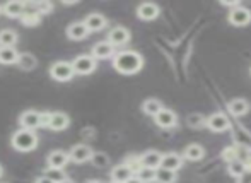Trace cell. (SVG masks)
I'll use <instances>...</instances> for the list:
<instances>
[{"label": "cell", "mask_w": 251, "mask_h": 183, "mask_svg": "<svg viewBox=\"0 0 251 183\" xmlns=\"http://www.w3.org/2000/svg\"><path fill=\"white\" fill-rule=\"evenodd\" d=\"M227 19L232 26H246V24L251 23V10L239 3L238 7H234V9L229 10Z\"/></svg>", "instance_id": "4"}, {"label": "cell", "mask_w": 251, "mask_h": 183, "mask_svg": "<svg viewBox=\"0 0 251 183\" xmlns=\"http://www.w3.org/2000/svg\"><path fill=\"white\" fill-rule=\"evenodd\" d=\"M243 164H245V170L246 171H251V154L248 157H246V159H243Z\"/></svg>", "instance_id": "36"}, {"label": "cell", "mask_w": 251, "mask_h": 183, "mask_svg": "<svg viewBox=\"0 0 251 183\" xmlns=\"http://www.w3.org/2000/svg\"><path fill=\"white\" fill-rule=\"evenodd\" d=\"M159 12H161V9L154 2H144L137 7V16L142 21H154L159 16Z\"/></svg>", "instance_id": "10"}, {"label": "cell", "mask_w": 251, "mask_h": 183, "mask_svg": "<svg viewBox=\"0 0 251 183\" xmlns=\"http://www.w3.org/2000/svg\"><path fill=\"white\" fill-rule=\"evenodd\" d=\"M130 41V31L123 26H116L109 31L108 34V43H111L113 47H122Z\"/></svg>", "instance_id": "8"}, {"label": "cell", "mask_w": 251, "mask_h": 183, "mask_svg": "<svg viewBox=\"0 0 251 183\" xmlns=\"http://www.w3.org/2000/svg\"><path fill=\"white\" fill-rule=\"evenodd\" d=\"M0 12H2V7H0Z\"/></svg>", "instance_id": "42"}, {"label": "cell", "mask_w": 251, "mask_h": 183, "mask_svg": "<svg viewBox=\"0 0 251 183\" xmlns=\"http://www.w3.org/2000/svg\"><path fill=\"white\" fill-rule=\"evenodd\" d=\"M36 58L31 53H19V58H17V65L23 70H33L36 67Z\"/></svg>", "instance_id": "27"}, {"label": "cell", "mask_w": 251, "mask_h": 183, "mask_svg": "<svg viewBox=\"0 0 251 183\" xmlns=\"http://www.w3.org/2000/svg\"><path fill=\"white\" fill-rule=\"evenodd\" d=\"M162 103L159 100H154V98H151V100H146L142 105V110L146 115H151V117H155V115L159 113V111L162 110Z\"/></svg>", "instance_id": "25"}, {"label": "cell", "mask_w": 251, "mask_h": 183, "mask_svg": "<svg viewBox=\"0 0 251 183\" xmlns=\"http://www.w3.org/2000/svg\"><path fill=\"white\" fill-rule=\"evenodd\" d=\"M106 23H108V21H106V17L102 16V14H98V12L89 14V16L86 17V21H84V24H86V27L89 29V33H91V31L104 29Z\"/></svg>", "instance_id": "15"}, {"label": "cell", "mask_w": 251, "mask_h": 183, "mask_svg": "<svg viewBox=\"0 0 251 183\" xmlns=\"http://www.w3.org/2000/svg\"><path fill=\"white\" fill-rule=\"evenodd\" d=\"M91 156H93V149L89 146L77 144L70 149L69 159L74 161V163H86V161H91Z\"/></svg>", "instance_id": "9"}, {"label": "cell", "mask_w": 251, "mask_h": 183, "mask_svg": "<svg viewBox=\"0 0 251 183\" xmlns=\"http://www.w3.org/2000/svg\"><path fill=\"white\" fill-rule=\"evenodd\" d=\"M111 183H118V182H111Z\"/></svg>", "instance_id": "43"}, {"label": "cell", "mask_w": 251, "mask_h": 183, "mask_svg": "<svg viewBox=\"0 0 251 183\" xmlns=\"http://www.w3.org/2000/svg\"><path fill=\"white\" fill-rule=\"evenodd\" d=\"M115 55V47L108 41H100L93 47V55L91 57L94 60H106V58H111Z\"/></svg>", "instance_id": "11"}, {"label": "cell", "mask_w": 251, "mask_h": 183, "mask_svg": "<svg viewBox=\"0 0 251 183\" xmlns=\"http://www.w3.org/2000/svg\"><path fill=\"white\" fill-rule=\"evenodd\" d=\"M227 111L232 117H245L250 111V103L243 98H236L227 103Z\"/></svg>", "instance_id": "13"}, {"label": "cell", "mask_w": 251, "mask_h": 183, "mask_svg": "<svg viewBox=\"0 0 251 183\" xmlns=\"http://www.w3.org/2000/svg\"><path fill=\"white\" fill-rule=\"evenodd\" d=\"M87 34H89V29H87L84 23H74L67 27V36L74 41L84 40V38H87Z\"/></svg>", "instance_id": "16"}, {"label": "cell", "mask_w": 251, "mask_h": 183, "mask_svg": "<svg viewBox=\"0 0 251 183\" xmlns=\"http://www.w3.org/2000/svg\"><path fill=\"white\" fill-rule=\"evenodd\" d=\"M132 177H133L132 170H130L126 164H118V166H115L111 171L113 182H118V183H125L128 178H132Z\"/></svg>", "instance_id": "21"}, {"label": "cell", "mask_w": 251, "mask_h": 183, "mask_svg": "<svg viewBox=\"0 0 251 183\" xmlns=\"http://www.w3.org/2000/svg\"><path fill=\"white\" fill-rule=\"evenodd\" d=\"M53 10V3L51 2H36V12L40 14H50Z\"/></svg>", "instance_id": "35"}, {"label": "cell", "mask_w": 251, "mask_h": 183, "mask_svg": "<svg viewBox=\"0 0 251 183\" xmlns=\"http://www.w3.org/2000/svg\"><path fill=\"white\" fill-rule=\"evenodd\" d=\"M74 74H79V76H87V74H93L98 67V60H94L91 55H80L77 57L72 63Z\"/></svg>", "instance_id": "3"}, {"label": "cell", "mask_w": 251, "mask_h": 183, "mask_svg": "<svg viewBox=\"0 0 251 183\" xmlns=\"http://www.w3.org/2000/svg\"><path fill=\"white\" fill-rule=\"evenodd\" d=\"M12 146L21 153H29L38 146V135L34 130L21 129L12 135Z\"/></svg>", "instance_id": "2"}, {"label": "cell", "mask_w": 251, "mask_h": 183, "mask_svg": "<svg viewBox=\"0 0 251 183\" xmlns=\"http://www.w3.org/2000/svg\"><path fill=\"white\" fill-rule=\"evenodd\" d=\"M183 156L188 161H200V159H203V156H205V149L200 144H190V146H186Z\"/></svg>", "instance_id": "22"}, {"label": "cell", "mask_w": 251, "mask_h": 183, "mask_svg": "<svg viewBox=\"0 0 251 183\" xmlns=\"http://www.w3.org/2000/svg\"><path fill=\"white\" fill-rule=\"evenodd\" d=\"M45 177L50 178V180H51V182H55V183L65 180V175L62 173V170H51V168L47 171V175H45Z\"/></svg>", "instance_id": "34"}, {"label": "cell", "mask_w": 251, "mask_h": 183, "mask_svg": "<svg viewBox=\"0 0 251 183\" xmlns=\"http://www.w3.org/2000/svg\"><path fill=\"white\" fill-rule=\"evenodd\" d=\"M21 21H23V24H26V26H38L41 21V16L38 12H23V16H21Z\"/></svg>", "instance_id": "30"}, {"label": "cell", "mask_w": 251, "mask_h": 183, "mask_svg": "<svg viewBox=\"0 0 251 183\" xmlns=\"http://www.w3.org/2000/svg\"><path fill=\"white\" fill-rule=\"evenodd\" d=\"M91 161H93L94 166L98 168H104L109 164V157L106 156L104 153H93V156H91Z\"/></svg>", "instance_id": "32"}, {"label": "cell", "mask_w": 251, "mask_h": 183, "mask_svg": "<svg viewBox=\"0 0 251 183\" xmlns=\"http://www.w3.org/2000/svg\"><path fill=\"white\" fill-rule=\"evenodd\" d=\"M183 166V157L176 153H168V154H162L161 157V166L162 170H169V171H178L179 168Z\"/></svg>", "instance_id": "12"}, {"label": "cell", "mask_w": 251, "mask_h": 183, "mask_svg": "<svg viewBox=\"0 0 251 183\" xmlns=\"http://www.w3.org/2000/svg\"><path fill=\"white\" fill-rule=\"evenodd\" d=\"M3 14L10 19H16V17H21L24 12V2H17V0H12V2H7L5 5L2 7Z\"/></svg>", "instance_id": "20"}, {"label": "cell", "mask_w": 251, "mask_h": 183, "mask_svg": "<svg viewBox=\"0 0 251 183\" xmlns=\"http://www.w3.org/2000/svg\"><path fill=\"white\" fill-rule=\"evenodd\" d=\"M17 43V33L12 29H3L0 31V47L5 48H14V45Z\"/></svg>", "instance_id": "24"}, {"label": "cell", "mask_w": 251, "mask_h": 183, "mask_svg": "<svg viewBox=\"0 0 251 183\" xmlns=\"http://www.w3.org/2000/svg\"><path fill=\"white\" fill-rule=\"evenodd\" d=\"M176 180H178V175L175 171L162 170V168L155 170V182L157 183H176Z\"/></svg>", "instance_id": "26"}, {"label": "cell", "mask_w": 251, "mask_h": 183, "mask_svg": "<svg viewBox=\"0 0 251 183\" xmlns=\"http://www.w3.org/2000/svg\"><path fill=\"white\" fill-rule=\"evenodd\" d=\"M36 183H55V182H51L50 178H47V177H41V178H38Z\"/></svg>", "instance_id": "37"}, {"label": "cell", "mask_w": 251, "mask_h": 183, "mask_svg": "<svg viewBox=\"0 0 251 183\" xmlns=\"http://www.w3.org/2000/svg\"><path fill=\"white\" fill-rule=\"evenodd\" d=\"M135 177L139 178L142 183H152L155 182V170H151V168H140L135 173Z\"/></svg>", "instance_id": "29"}, {"label": "cell", "mask_w": 251, "mask_h": 183, "mask_svg": "<svg viewBox=\"0 0 251 183\" xmlns=\"http://www.w3.org/2000/svg\"><path fill=\"white\" fill-rule=\"evenodd\" d=\"M222 157H224V161H227V163L239 159V149H238V147H234V146L224 147V151H222Z\"/></svg>", "instance_id": "31"}, {"label": "cell", "mask_w": 251, "mask_h": 183, "mask_svg": "<svg viewBox=\"0 0 251 183\" xmlns=\"http://www.w3.org/2000/svg\"><path fill=\"white\" fill-rule=\"evenodd\" d=\"M205 127H208L212 132H226L231 127V122H229V118L224 113L215 111L210 117L205 118Z\"/></svg>", "instance_id": "5"}, {"label": "cell", "mask_w": 251, "mask_h": 183, "mask_svg": "<svg viewBox=\"0 0 251 183\" xmlns=\"http://www.w3.org/2000/svg\"><path fill=\"white\" fill-rule=\"evenodd\" d=\"M58 183H74V182H70V180H62V182H58Z\"/></svg>", "instance_id": "39"}, {"label": "cell", "mask_w": 251, "mask_h": 183, "mask_svg": "<svg viewBox=\"0 0 251 183\" xmlns=\"http://www.w3.org/2000/svg\"><path fill=\"white\" fill-rule=\"evenodd\" d=\"M186 123L193 129H200V127H205V117L200 113H192L186 118Z\"/></svg>", "instance_id": "33"}, {"label": "cell", "mask_w": 251, "mask_h": 183, "mask_svg": "<svg viewBox=\"0 0 251 183\" xmlns=\"http://www.w3.org/2000/svg\"><path fill=\"white\" fill-rule=\"evenodd\" d=\"M125 183H142V182H140L139 178H137L135 175H133V177H132V178H128V180H126Z\"/></svg>", "instance_id": "38"}, {"label": "cell", "mask_w": 251, "mask_h": 183, "mask_svg": "<svg viewBox=\"0 0 251 183\" xmlns=\"http://www.w3.org/2000/svg\"><path fill=\"white\" fill-rule=\"evenodd\" d=\"M245 164H243L241 159H236V161H231V163H227V173L231 175V177L234 178H239L245 175Z\"/></svg>", "instance_id": "28"}, {"label": "cell", "mask_w": 251, "mask_h": 183, "mask_svg": "<svg viewBox=\"0 0 251 183\" xmlns=\"http://www.w3.org/2000/svg\"><path fill=\"white\" fill-rule=\"evenodd\" d=\"M87 183H101V182H98V180H93V182H87Z\"/></svg>", "instance_id": "40"}, {"label": "cell", "mask_w": 251, "mask_h": 183, "mask_svg": "<svg viewBox=\"0 0 251 183\" xmlns=\"http://www.w3.org/2000/svg\"><path fill=\"white\" fill-rule=\"evenodd\" d=\"M144 65V58L139 52L133 50H125L118 52V53L113 55V67L118 70L120 74H125V76H133L137 74Z\"/></svg>", "instance_id": "1"}, {"label": "cell", "mask_w": 251, "mask_h": 183, "mask_svg": "<svg viewBox=\"0 0 251 183\" xmlns=\"http://www.w3.org/2000/svg\"><path fill=\"white\" fill-rule=\"evenodd\" d=\"M3 175V170H2V166H0V177H2Z\"/></svg>", "instance_id": "41"}, {"label": "cell", "mask_w": 251, "mask_h": 183, "mask_svg": "<svg viewBox=\"0 0 251 183\" xmlns=\"http://www.w3.org/2000/svg\"><path fill=\"white\" fill-rule=\"evenodd\" d=\"M161 157L162 154L157 153V151H147L146 154L140 156V164L144 168H151V170H157L161 166Z\"/></svg>", "instance_id": "14"}, {"label": "cell", "mask_w": 251, "mask_h": 183, "mask_svg": "<svg viewBox=\"0 0 251 183\" xmlns=\"http://www.w3.org/2000/svg\"><path fill=\"white\" fill-rule=\"evenodd\" d=\"M19 122H21V125H23V129H27V130H34V129H38V127H41L40 113H38V111H24V113L21 115Z\"/></svg>", "instance_id": "18"}, {"label": "cell", "mask_w": 251, "mask_h": 183, "mask_svg": "<svg viewBox=\"0 0 251 183\" xmlns=\"http://www.w3.org/2000/svg\"><path fill=\"white\" fill-rule=\"evenodd\" d=\"M69 161V154L63 153V151H53L48 156V164H50L51 170H62Z\"/></svg>", "instance_id": "19"}, {"label": "cell", "mask_w": 251, "mask_h": 183, "mask_svg": "<svg viewBox=\"0 0 251 183\" xmlns=\"http://www.w3.org/2000/svg\"><path fill=\"white\" fill-rule=\"evenodd\" d=\"M50 76L55 80H60V82H67L74 77V70L72 65L69 62H56L51 65L50 69Z\"/></svg>", "instance_id": "6"}, {"label": "cell", "mask_w": 251, "mask_h": 183, "mask_svg": "<svg viewBox=\"0 0 251 183\" xmlns=\"http://www.w3.org/2000/svg\"><path fill=\"white\" fill-rule=\"evenodd\" d=\"M70 125V118L65 113L58 111V113H50V122H48V129L51 130H65Z\"/></svg>", "instance_id": "17"}, {"label": "cell", "mask_w": 251, "mask_h": 183, "mask_svg": "<svg viewBox=\"0 0 251 183\" xmlns=\"http://www.w3.org/2000/svg\"><path fill=\"white\" fill-rule=\"evenodd\" d=\"M154 118H155L157 127H161V129H173V127H176V123H178V115L173 110H169V108H162Z\"/></svg>", "instance_id": "7"}, {"label": "cell", "mask_w": 251, "mask_h": 183, "mask_svg": "<svg viewBox=\"0 0 251 183\" xmlns=\"http://www.w3.org/2000/svg\"><path fill=\"white\" fill-rule=\"evenodd\" d=\"M17 58H19V53H17L16 48L0 47V63L10 65V63H17Z\"/></svg>", "instance_id": "23"}]
</instances>
